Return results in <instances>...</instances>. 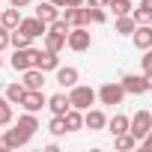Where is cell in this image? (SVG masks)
<instances>
[{"mask_svg": "<svg viewBox=\"0 0 152 152\" xmlns=\"http://www.w3.org/2000/svg\"><path fill=\"white\" fill-rule=\"evenodd\" d=\"M131 36H134V48H137V51L152 48V27H149V24H137Z\"/></svg>", "mask_w": 152, "mask_h": 152, "instance_id": "9", "label": "cell"}, {"mask_svg": "<svg viewBox=\"0 0 152 152\" xmlns=\"http://www.w3.org/2000/svg\"><path fill=\"white\" fill-rule=\"evenodd\" d=\"M21 104H24V110L36 113V110H42V107L48 104V99H45V93H42V90H27V93H24V99H21Z\"/></svg>", "mask_w": 152, "mask_h": 152, "instance_id": "6", "label": "cell"}, {"mask_svg": "<svg viewBox=\"0 0 152 152\" xmlns=\"http://www.w3.org/2000/svg\"><path fill=\"white\" fill-rule=\"evenodd\" d=\"M0 66H3V60H0Z\"/></svg>", "mask_w": 152, "mask_h": 152, "instance_id": "41", "label": "cell"}, {"mask_svg": "<svg viewBox=\"0 0 152 152\" xmlns=\"http://www.w3.org/2000/svg\"><path fill=\"white\" fill-rule=\"evenodd\" d=\"M51 3H54V6H66V0H51Z\"/></svg>", "mask_w": 152, "mask_h": 152, "instance_id": "39", "label": "cell"}, {"mask_svg": "<svg viewBox=\"0 0 152 152\" xmlns=\"http://www.w3.org/2000/svg\"><path fill=\"white\" fill-rule=\"evenodd\" d=\"M66 6H84V0H66Z\"/></svg>", "mask_w": 152, "mask_h": 152, "instance_id": "36", "label": "cell"}, {"mask_svg": "<svg viewBox=\"0 0 152 152\" xmlns=\"http://www.w3.org/2000/svg\"><path fill=\"white\" fill-rule=\"evenodd\" d=\"M42 72H57V66H60V60H57V54L54 51H45V54H39V63H36Z\"/></svg>", "mask_w": 152, "mask_h": 152, "instance_id": "20", "label": "cell"}, {"mask_svg": "<svg viewBox=\"0 0 152 152\" xmlns=\"http://www.w3.org/2000/svg\"><path fill=\"white\" fill-rule=\"evenodd\" d=\"M87 12H90V21H93V24H102V21H104V18H107V15H104V12H102V6H90V9H87Z\"/></svg>", "mask_w": 152, "mask_h": 152, "instance_id": "30", "label": "cell"}, {"mask_svg": "<svg viewBox=\"0 0 152 152\" xmlns=\"http://www.w3.org/2000/svg\"><path fill=\"white\" fill-rule=\"evenodd\" d=\"M107 3H113V0H104V6H107Z\"/></svg>", "mask_w": 152, "mask_h": 152, "instance_id": "40", "label": "cell"}, {"mask_svg": "<svg viewBox=\"0 0 152 152\" xmlns=\"http://www.w3.org/2000/svg\"><path fill=\"white\" fill-rule=\"evenodd\" d=\"M27 90H42V84H45V72L39 69V66H30V69H24V81H21Z\"/></svg>", "mask_w": 152, "mask_h": 152, "instance_id": "10", "label": "cell"}, {"mask_svg": "<svg viewBox=\"0 0 152 152\" xmlns=\"http://www.w3.org/2000/svg\"><path fill=\"white\" fill-rule=\"evenodd\" d=\"M84 125H87L90 131H99V128L107 125V116H104L102 110H90V107H87V113H84Z\"/></svg>", "mask_w": 152, "mask_h": 152, "instance_id": "14", "label": "cell"}, {"mask_svg": "<svg viewBox=\"0 0 152 152\" xmlns=\"http://www.w3.org/2000/svg\"><path fill=\"white\" fill-rule=\"evenodd\" d=\"M24 93H27V87H24V84H9V87H6V99H9L12 104H21Z\"/></svg>", "mask_w": 152, "mask_h": 152, "instance_id": "23", "label": "cell"}, {"mask_svg": "<svg viewBox=\"0 0 152 152\" xmlns=\"http://www.w3.org/2000/svg\"><path fill=\"white\" fill-rule=\"evenodd\" d=\"M36 18H39V21H45V24H51V21H57V18H60V9L51 3V0H48V3H39Z\"/></svg>", "mask_w": 152, "mask_h": 152, "instance_id": "17", "label": "cell"}, {"mask_svg": "<svg viewBox=\"0 0 152 152\" xmlns=\"http://www.w3.org/2000/svg\"><path fill=\"white\" fill-rule=\"evenodd\" d=\"M3 48H9V30L0 24V51H3Z\"/></svg>", "mask_w": 152, "mask_h": 152, "instance_id": "31", "label": "cell"}, {"mask_svg": "<svg viewBox=\"0 0 152 152\" xmlns=\"http://www.w3.org/2000/svg\"><path fill=\"white\" fill-rule=\"evenodd\" d=\"M0 15H3V12H0Z\"/></svg>", "mask_w": 152, "mask_h": 152, "instance_id": "42", "label": "cell"}, {"mask_svg": "<svg viewBox=\"0 0 152 152\" xmlns=\"http://www.w3.org/2000/svg\"><path fill=\"white\" fill-rule=\"evenodd\" d=\"M110 9H113V15L119 18V15H128L131 12V0H113V3H107Z\"/></svg>", "mask_w": 152, "mask_h": 152, "instance_id": "27", "label": "cell"}, {"mask_svg": "<svg viewBox=\"0 0 152 152\" xmlns=\"http://www.w3.org/2000/svg\"><path fill=\"white\" fill-rule=\"evenodd\" d=\"M149 128H152V113H149V110H137V113L128 119V131L134 134V140H143Z\"/></svg>", "mask_w": 152, "mask_h": 152, "instance_id": "1", "label": "cell"}, {"mask_svg": "<svg viewBox=\"0 0 152 152\" xmlns=\"http://www.w3.org/2000/svg\"><path fill=\"white\" fill-rule=\"evenodd\" d=\"M140 63H143V72H152V48H146V57Z\"/></svg>", "mask_w": 152, "mask_h": 152, "instance_id": "32", "label": "cell"}, {"mask_svg": "<svg viewBox=\"0 0 152 152\" xmlns=\"http://www.w3.org/2000/svg\"><path fill=\"white\" fill-rule=\"evenodd\" d=\"M63 45H66V33H60V30L48 27V30H45V51H54V54H57Z\"/></svg>", "mask_w": 152, "mask_h": 152, "instance_id": "13", "label": "cell"}, {"mask_svg": "<svg viewBox=\"0 0 152 152\" xmlns=\"http://www.w3.org/2000/svg\"><path fill=\"white\" fill-rule=\"evenodd\" d=\"M30 137H33V131H30V128H24V125H15V128H9V131H6V143H9V146H24Z\"/></svg>", "mask_w": 152, "mask_h": 152, "instance_id": "11", "label": "cell"}, {"mask_svg": "<svg viewBox=\"0 0 152 152\" xmlns=\"http://www.w3.org/2000/svg\"><path fill=\"white\" fill-rule=\"evenodd\" d=\"M143 149H146V152H152V128H149V131H146V137H143Z\"/></svg>", "mask_w": 152, "mask_h": 152, "instance_id": "33", "label": "cell"}, {"mask_svg": "<svg viewBox=\"0 0 152 152\" xmlns=\"http://www.w3.org/2000/svg\"><path fill=\"white\" fill-rule=\"evenodd\" d=\"M30 42H33V39H30L27 33H21L18 27H15V30H9V45H12V48H27Z\"/></svg>", "mask_w": 152, "mask_h": 152, "instance_id": "22", "label": "cell"}, {"mask_svg": "<svg viewBox=\"0 0 152 152\" xmlns=\"http://www.w3.org/2000/svg\"><path fill=\"white\" fill-rule=\"evenodd\" d=\"M0 149H9V143H6V137H0Z\"/></svg>", "mask_w": 152, "mask_h": 152, "instance_id": "38", "label": "cell"}, {"mask_svg": "<svg viewBox=\"0 0 152 152\" xmlns=\"http://www.w3.org/2000/svg\"><path fill=\"white\" fill-rule=\"evenodd\" d=\"M0 24H3L6 30H15L18 24H21V12L12 6V9H3V15H0Z\"/></svg>", "mask_w": 152, "mask_h": 152, "instance_id": "19", "label": "cell"}, {"mask_svg": "<svg viewBox=\"0 0 152 152\" xmlns=\"http://www.w3.org/2000/svg\"><path fill=\"white\" fill-rule=\"evenodd\" d=\"M119 84H122V90H125V93H134V96L146 93V81H143V78H137V75H125Z\"/></svg>", "mask_w": 152, "mask_h": 152, "instance_id": "15", "label": "cell"}, {"mask_svg": "<svg viewBox=\"0 0 152 152\" xmlns=\"http://www.w3.org/2000/svg\"><path fill=\"white\" fill-rule=\"evenodd\" d=\"M90 6H104V0H87Z\"/></svg>", "mask_w": 152, "mask_h": 152, "instance_id": "37", "label": "cell"}, {"mask_svg": "<svg viewBox=\"0 0 152 152\" xmlns=\"http://www.w3.org/2000/svg\"><path fill=\"white\" fill-rule=\"evenodd\" d=\"M9 122H12V102L0 96V125H9Z\"/></svg>", "mask_w": 152, "mask_h": 152, "instance_id": "25", "label": "cell"}, {"mask_svg": "<svg viewBox=\"0 0 152 152\" xmlns=\"http://www.w3.org/2000/svg\"><path fill=\"white\" fill-rule=\"evenodd\" d=\"M96 96L102 99V104H119L125 99V90H122V84H104Z\"/></svg>", "mask_w": 152, "mask_h": 152, "instance_id": "5", "label": "cell"}, {"mask_svg": "<svg viewBox=\"0 0 152 152\" xmlns=\"http://www.w3.org/2000/svg\"><path fill=\"white\" fill-rule=\"evenodd\" d=\"M134 27H137V21L131 15H119L116 18V33H134Z\"/></svg>", "mask_w": 152, "mask_h": 152, "instance_id": "26", "label": "cell"}, {"mask_svg": "<svg viewBox=\"0 0 152 152\" xmlns=\"http://www.w3.org/2000/svg\"><path fill=\"white\" fill-rule=\"evenodd\" d=\"M143 81H146V90H152V72H146V75H143Z\"/></svg>", "mask_w": 152, "mask_h": 152, "instance_id": "35", "label": "cell"}, {"mask_svg": "<svg viewBox=\"0 0 152 152\" xmlns=\"http://www.w3.org/2000/svg\"><path fill=\"white\" fill-rule=\"evenodd\" d=\"M9 3H12L15 9H21V6H27V3H30V0H9Z\"/></svg>", "mask_w": 152, "mask_h": 152, "instance_id": "34", "label": "cell"}, {"mask_svg": "<svg viewBox=\"0 0 152 152\" xmlns=\"http://www.w3.org/2000/svg\"><path fill=\"white\" fill-rule=\"evenodd\" d=\"M134 21L137 24H149L152 21V0H140V6L134 12Z\"/></svg>", "mask_w": 152, "mask_h": 152, "instance_id": "21", "label": "cell"}, {"mask_svg": "<svg viewBox=\"0 0 152 152\" xmlns=\"http://www.w3.org/2000/svg\"><path fill=\"white\" fill-rule=\"evenodd\" d=\"M90 33H87V27H72L69 30V36H66V45L72 48V51H87L90 48Z\"/></svg>", "mask_w": 152, "mask_h": 152, "instance_id": "4", "label": "cell"}, {"mask_svg": "<svg viewBox=\"0 0 152 152\" xmlns=\"http://www.w3.org/2000/svg\"><path fill=\"white\" fill-rule=\"evenodd\" d=\"M18 30L21 33H27L30 39H39V36H45V30H48V24L45 21H39V18H21V24H18Z\"/></svg>", "mask_w": 152, "mask_h": 152, "instance_id": "8", "label": "cell"}, {"mask_svg": "<svg viewBox=\"0 0 152 152\" xmlns=\"http://www.w3.org/2000/svg\"><path fill=\"white\" fill-rule=\"evenodd\" d=\"M137 140H134V134L131 131H122V134H116V149H131Z\"/></svg>", "mask_w": 152, "mask_h": 152, "instance_id": "28", "label": "cell"}, {"mask_svg": "<svg viewBox=\"0 0 152 152\" xmlns=\"http://www.w3.org/2000/svg\"><path fill=\"white\" fill-rule=\"evenodd\" d=\"M39 54H42V51H33L30 45H27V48H15V54H12V69L24 72V69L36 66V63H39Z\"/></svg>", "mask_w": 152, "mask_h": 152, "instance_id": "3", "label": "cell"}, {"mask_svg": "<svg viewBox=\"0 0 152 152\" xmlns=\"http://www.w3.org/2000/svg\"><path fill=\"white\" fill-rule=\"evenodd\" d=\"M48 107H51L57 116H63V113L72 107V102H69V96H66V93H57V96H51V99H48Z\"/></svg>", "mask_w": 152, "mask_h": 152, "instance_id": "18", "label": "cell"}, {"mask_svg": "<svg viewBox=\"0 0 152 152\" xmlns=\"http://www.w3.org/2000/svg\"><path fill=\"white\" fill-rule=\"evenodd\" d=\"M48 131H51V134H66V119L54 113V119H51V125H48Z\"/></svg>", "mask_w": 152, "mask_h": 152, "instance_id": "29", "label": "cell"}, {"mask_svg": "<svg viewBox=\"0 0 152 152\" xmlns=\"http://www.w3.org/2000/svg\"><path fill=\"white\" fill-rule=\"evenodd\" d=\"M63 119H66V131H78V128H84V113H81L78 107H69V110L63 113Z\"/></svg>", "mask_w": 152, "mask_h": 152, "instance_id": "16", "label": "cell"}, {"mask_svg": "<svg viewBox=\"0 0 152 152\" xmlns=\"http://www.w3.org/2000/svg\"><path fill=\"white\" fill-rule=\"evenodd\" d=\"M107 128L113 131V137L116 134H122V131H128V116H122V113H116L110 122H107Z\"/></svg>", "mask_w": 152, "mask_h": 152, "instance_id": "24", "label": "cell"}, {"mask_svg": "<svg viewBox=\"0 0 152 152\" xmlns=\"http://www.w3.org/2000/svg\"><path fill=\"white\" fill-rule=\"evenodd\" d=\"M66 24L69 27H87L90 24V12L84 6H66Z\"/></svg>", "mask_w": 152, "mask_h": 152, "instance_id": "7", "label": "cell"}, {"mask_svg": "<svg viewBox=\"0 0 152 152\" xmlns=\"http://www.w3.org/2000/svg\"><path fill=\"white\" fill-rule=\"evenodd\" d=\"M57 84L60 87H66V90H72L75 84H78V69H72V66H57Z\"/></svg>", "mask_w": 152, "mask_h": 152, "instance_id": "12", "label": "cell"}, {"mask_svg": "<svg viewBox=\"0 0 152 152\" xmlns=\"http://www.w3.org/2000/svg\"><path fill=\"white\" fill-rule=\"evenodd\" d=\"M69 102H72V107L87 110V107L96 102V90H93V87H78V84H75L72 93H69Z\"/></svg>", "mask_w": 152, "mask_h": 152, "instance_id": "2", "label": "cell"}]
</instances>
